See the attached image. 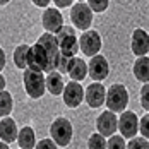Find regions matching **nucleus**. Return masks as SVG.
<instances>
[{
  "label": "nucleus",
  "mask_w": 149,
  "mask_h": 149,
  "mask_svg": "<svg viewBox=\"0 0 149 149\" xmlns=\"http://www.w3.org/2000/svg\"><path fill=\"white\" fill-rule=\"evenodd\" d=\"M134 75L141 82H149V58L148 55H142L134 63Z\"/></svg>",
  "instance_id": "nucleus-19"
},
{
  "label": "nucleus",
  "mask_w": 149,
  "mask_h": 149,
  "mask_svg": "<svg viewBox=\"0 0 149 149\" xmlns=\"http://www.w3.org/2000/svg\"><path fill=\"white\" fill-rule=\"evenodd\" d=\"M104 103L108 106V110H111L115 113L123 111L129 104V93L125 89V86H122V84L110 86V89L104 96Z\"/></svg>",
  "instance_id": "nucleus-5"
},
{
  "label": "nucleus",
  "mask_w": 149,
  "mask_h": 149,
  "mask_svg": "<svg viewBox=\"0 0 149 149\" xmlns=\"http://www.w3.org/2000/svg\"><path fill=\"white\" fill-rule=\"evenodd\" d=\"M88 146L91 149H103L106 148V141H104V135L101 134H93L88 141Z\"/></svg>",
  "instance_id": "nucleus-23"
},
{
  "label": "nucleus",
  "mask_w": 149,
  "mask_h": 149,
  "mask_svg": "<svg viewBox=\"0 0 149 149\" xmlns=\"http://www.w3.org/2000/svg\"><path fill=\"white\" fill-rule=\"evenodd\" d=\"M45 84H46V89L50 91L52 94H62V91H63V79H62V74L60 72H55V70H52V72H48V75L45 77Z\"/></svg>",
  "instance_id": "nucleus-18"
},
{
  "label": "nucleus",
  "mask_w": 149,
  "mask_h": 149,
  "mask_svg": "<svg viewBox=\"0 0 149 149\" xmlns=\"http://www.w3.org/2000/svg\"><path fill=\"white\" fill-rule=\"evenodd\" d=\"M117 115H115V111H111V110H106L103 111L98 120H96V127H98V132L104 137H108V135H113L117 132Z\"/></svg>",
  "instance_id": "nucleus-11"
},
{
  "label": "nucleus",
  "mask_w": 149,
  "mask_h": 149,
  "mask_svg": "<svg viewBox=\"0 0 149 149\" xmlns=\"http://www.w3.org/2000/svg\"><path fill=\"white\" fill-rule=\"evenodd\" d=\"M79 2H82V0H79Z\"/></svg>",
  "instance_id": "nucleus-37"
},
{
  "label": "nucleus",
  "mask_w": 149,
  "mask_h": 149,
  "mask_svg": "<svg viewBox=\"0 0 149 149\" xmlns=\"http://www.w3.org/2000/svg\"><path fill=\"white\" fill-rule=\"evenodd\" d=\"M104 96H106V91H104L103 84L100 81L93 82L88 86V89L84 91V98L91 108H100L104 104Z\"/></svg>",
  "instance_id": "nucleus-12"
},
{
  "label": "nucleus",
  "mask_w": 149,
  "mask_h": 149,
  "mask_svg": "<svg viewBox=\"0 0 149 149\" xmlns=\"http://www.w3.org/2000/svg\"><path fill=\"white\" fill-rule=\"evenodd\" d=\"M117 129L122 132V137H135L139 132V120L134 111H122L118 122H117Z\"/></svg>",
  "instance_id": "nucleus-8"
},
{
  "label": "nucleus",
  "mask_w": 149,
  "mask_h": 149,
  "mask_svg": "<svg viewBox=\"0 0 149 149\" xmlns=\"http://www.w3.org/2000/svg\"><path fill=\"white\" fill-rule=\"evenodd\" d=\"M70 19L75 28H79L81 31H86L88 28H91V22H93V10L88 3L77 2L70 9Z\"/></svg>",
  "instance_id": "nucleus-6"
},
{
  "label": "nucleus",
  "mask_w": 149,
  "mask_h": 149,
  "mask_svg": "<svg viewBox=\"0 0 149 149\" xmlns=\"http://www.w3.org/2000/svg\"><path fill=\"white\" fill-rule=\"evenodd\" d=\"M41 24L48 33H57L63 26V17L57 9H46L45 14L41 15Z\"/></svg>",
  "instance_id": "nucleus-14"
},
{
  "label": "nucleus",
  "mask_w": 149,
  "mask_h": 149,
  "mask_svg": "<svg viewBox=\"0 0 149 149\" xmlns=\"http://www.w3.org/2000/svg\"><path fill=\"white\" fill-rule=\"evenodd\" d=\"M0 149H9V142H5V141H0Z\"/></svg>",
  "instance_id": "nucleus-35"
},
{
  "label": "nucleus",
  "mask_w": 149,
  "mask_h": 149,
  "mask_svg": "<svg viewBox=\"0 0 149 149\" xmlns=\"http://www.w3.org/2000/svg\"><path fill=\"white\" fill-rule=\"evenodd\" d=\"M5 62H7V60H5V53H3V50L0 48V72H2V69L5 67Z\"/></svg>",
  "instance_id": "nucleus-33"
},
{
  "label": "nucleus",
  "mask_w": 149,
  "mask_h": 149,
  "mask_svg": "<svg viewBox=\"0 0 149 149\" xmlns=\"http://www.w3.org/2000/svg\"><path fill=\"white\" fill-rule=\"evenodd\" d=\"M72 57H67V55H58V60H57V67L55 70H58L60 74H67L69 72V62H70Z\"/></svg>",
  "instance_id": "nucleus-25"
},
{
  "label": "nucleus",
  "mask_w": 149,
  "mask_h": 149,
  "mask_svg": "<svg viewBox=\"0 0 149 149\" xmlns=\"http://www.w3.org/2000/svg\"><path fill=\"white\" fill-rule=\"evenodd\" d=\"M38 43H40V45H41V46H43V48L46 50L48 57H50V60H52L53 70H55V67H57V60H58V55H60L58 41H57L55 34H53V33H48V31H46L45 34H41V36H40Z\"/></svg>",
  "instance_id": "nucleus-13"
},
{
  "label": "nucleus",
  "mask_w": 149,
  "mask_h": 149,
  "mask_svg": "<svg viewBox=\"0 0 149 149\" xmlns=\"http://www.w3.org/2000/svg\"><path fill=\"white\" fill-rule=\"evenodd\" d=\"M88 72H89L91 79L93 81H103L108 77L110 74V65H108V60L104 58L103 55H93L88 63Z\"/></svg>",
  "instance_id": "nucleus-9"
},
{
  "label": "nucleus",
  "mask_w": 149,
  "mask_h": 149,
  "mask_svg": "<svg viewBox=\"0 0 149 149\" xmlns=\"http://www.w3.org/2000/svg\"><path fill=\"white\" fill-rule=\"evenodd\" d=\"M67 74L72 77V81H82L88 75V63L79 57H72L69 62V72Z\"/></svg>",
  "instance_id": "nucleus-17"
},
{
  "label": "nucleus",
  "mask_w": 149,
  "mask_h": 149,
  "mask_svg": "<svg viewBox=\"0 0 149 149\" xmlns=\"http://www.w3.org/2000/svg\"><path fill=\"white\" fill-rule=\"evenodd\" d=\"M149 50V36L144 29H135L132 33V52L134 55H148Z\"/></svg>",
  "instance_id": "nucleus-15"
},
{
  "label": "nucleus",
  "mask_w": 149,
  "mask_h": 149,
  "mask_svg": "<svg viewBox=\"0 0 149 149\" xmlns=\"http://www.w3.org/2000/svg\"><path fill=\"white\" fill-rule=\"evenodd\" d=\"M5 89V77L0 74V91H3Z\"/></svg>",
  "instance_id": "nucleus-34"
},
{
  "label": "nucleus",
  "mask_w": 149,
  "mask_h": 149,
  "mask_svg": "<svg viewBox=\"0 0 149 149\" xmlns=\"http://www.w3.org/2000/svg\"><path fill=\"white\" fill-rule=\"evenodd\" d=\"M79 50L88 57L96 55L101 50V36H100V33L93 29H86L82 33V36L79 38Z\"/></svg>",
  "instance_id": "nucleus-7"
},
{
  "label": "nucleus",
  "mask_w": 149,
  "mask_h": 149,
  "mask_svg": "<svg viewBox=\"0 0 149 149\" xmlns=\"http://www.w3.org/2000/svg\"><path fill=\"white\" fill-rule=\"evenodd\" d=\"M72 123L69 122L67 118L60 117V118H55L53 123L50 125V137L55 141V144L60 146V148H65L70 144L72 141Z\"/></svg>",
  "instance_id": "nucleus-4"
},
{
  "label": "nucleus",
  "mask_w": 149,
  "mask_h": 149,
  "mask_svg": "<svg viewBox=\"0 0 149 149\" xmlns=\"http://www.w3.org/2000/svg\"><path fill=\"white\" fill-rule=\"evenodd\" d=\"M63 103L67 104L69 108H77L79 104L82 103L84 100V89L79 82H69L67 86H63Z\"/></svg>",
  "instance_id": "nucleus-10"
},
{
  "label": "nucleus",
  "mask_w": 149,
  "mask_h": 149,
  "mask_svg": "<svg viewBox=\"0 0 149 149\" xmlns=\"http://www.w3.org/2000/svg\"><path fill=\"white\" fill-rule=\"evenodd\" d=\"M14 108V100L10 96V93L7 91H0V117H9V113Z\"/></svg>",
  "instance_id": "nucleus-21"
},
{
  "label": "nucleus",
  "mask_w": 149,
  "mask_h": 149,
  "mask_svg": "<svg viewBox=\"0 0 149 149\" xmlns=\"http://www.w3.org/2000/svg\"><path fill=\"white\" fill-rule=\"evenodd\" d=\"M106 148L123 149V148H125V137H122V135H111V137H110V141L106 142Z\"/></svg>",
  "instance_id": "nucleus-26"
},
{
  "label": "nucleus",
  "mask_w": 149,
  "mask_h": 149,
  "mask_svg": "<svg viewBox=\"0 0 149 149\" xmlns=\"http://www.w3.org/2000/svg\"><path fill=\"white\" fill-rule=\"evenodd\" d=\"M88 5L93 12H104L110 5V0H88Z\"/></svg>",
  "instance_id": "nucleus-24"
},
{
  "label": "nucleus",
  "mask_w": 149,
  "mask_h": 149,
  "mask_svg": "<svg viewBox=\"0 0 149 149\" xmlns=\"http://www.w3.org/2000/svg\"><path fill=\"white\" fill-rule=\"evenodd\" d=\"M148 93H149V84L146 82L144 88L141 91V103L144 106V110H149V100H148Z\"/></svg>",
  "instance_id": "nucleus-29"
},
{
  "label": "nucleus",
  "mask_w": 149,
  "mask_h": 149,
  "mask_svg": "<svg viewBox=\"0 0 149 149\" xmlns=\"http://www.w3.org/2000/svg\"><path fill=\"white\" fill-rule=\"evenodd\" d=\"M55 2V5L60 7V9H63V7H69L70 3H72V0H53Z\"/></svg>",
  "instance_id": "nucleus-31"
},
{
  "label": "nucleus",
  "mask_w": 149,
  "mask_h": 149,
  "mask_svg": "<svg viewBox=\"0 0 149 149\" xmlns=\"http://www.w3.org/2000/svg\"><path fill=\"white\" fill-rule=\"evenodd\" d=\"M132 141L129 142V144H125L127 148H130V149H135V148H149V142H148V139L146 137H142V139H134V137H130Z\"/></svg>",
  "instance_id": "nucleus-27"
},
{
  "label": "nucleus",
  "mask_w": 149,
  "mask_h": 149,
  "mask_svg": "<svg viewBox=\"0 0 149 149\" xmlns=\"http://www.w3.org/2000/svg\"><path fill=\"white\" fill-rule=\"evenodd\" d=\"M22 81H24V89H26L29 98L38 100V98H41L45 94L46 84H45L43 72L33 70V69H26L24 70V75H22Z\"/></svg>",
  "instance_id": "nucleus-1"
},
{
  "label": "nucleus",
  "mask_w": 149,
  "mask_h": 149,
  "mask_svg": "<svg viewBox=\"0 0 149 149\" xmlns=\"http://www.w3.org/2000/svg\"><path fill=\"white\" fill-rule=\"evenodd\" d=\"M28 45H19L14 52V63L17 69H26L28 67Z\"/></svg>",
  "instance_id": "nucleus-22"
},
{
  "label": "nucleus",
  "mask_w": 149,
  "mask_h": 149,
  "mask_svg": "<svg viewBox=\"0 0 149 149\" xmlns=\"http://www.w3.org/2000/svg\"><path fill=\"white\" fill-rule=\"evenodd\" d=\"M0 139L9 142V144L17 139V125H15L14 118L3 117L0 120Z\"/></svg>",
  "instance_id": "nucleus-16"
},
{
  "label": "nucleus",
  "mask_w": 149,
  "mask_h": 149,
  "mask_svg": "<svg viewBox=\"0 0 149 149\" xmlns=\"http://www.w3.org/2000/svg\"><path fill=\"white\" fill-rule=\"evenodd\" d=\"M55 141L53 139H43V141H40L34 148H38V149H41V148H48V149H55Z\"/></svg>",
  "instance_id": "nucleus-30"
},
{
  "label": "nucleus",
  "mask_w": 149,
  "mask_h": 149,
  "mask_svg": "<svg viewBox=\"0 0 149 149\" xmlns=\"http://www.w3.org/2000/svg\"><path fill=\"white\" fill-rule=\"evenodd\" d=\"M148 123H149V115L146 113V115H144L142 118L139 120V130L142 132V135H144L146 139L149 137V132H148Z\"/></svg>",
  "instance_id": "nucleus-28"
},
{
  "label": "nucleus",
  "mask_w": 149,
  "mask_h": 149,
  "mask_svg": "<svg viewBox=\"0 0 149 149\" xmlns=\"http://www.w3.org/2000/svg\"><path fill=\"white\" fill-rule=\"evenodd\" d=\"M17 144H19V148H22V149H33L36 146L34 130L31 127L21 129V132H17Z\"/></svg>",
  "instance_id": "nucleus-20"
},
{
  "label": "nucleus",
  "mask_w": 149,
  "mask_h": 149,
  "mask_svg": "<svg viewBox=\"0 0 149 149\" xmlns=\"http://www.w3.org/2000/svg\"><path fill=\"white\" fill-rule=\"evenodd\" d=\"M50 2H52V0H33V3L38 5V7H48Z\"/></svg>",
  "instance_id": "nucleus-32"
},
{
  "label": "nucleus",
  "mask_w": 149,
  "mask_h": 149,
  "mask_svg": "<svg viewBox=\"0 0 149 149\" xmlns=\"http://www.w3.org/2000/svg\"><path fill=\"white\" fill-rule=\"evenodd\" d=\"M55 38L58 41V48H60V53L62 55H67V57H75L77 55V52H79V40L75 36L74 28L62 26L55 33Z\"/></svg>",
  "instance_id": "nucleus-2"
},
{
  "label": "nucleus",
  "mask_w": 149,
  "mask_h": 149,
  "mask_svg": "<svg viewBox=\"0 0 149 149\" xmlns=\"http://www.w3.org/2000/svg\"><path fill=\"white\" fill-rule=\"evenodd\" d=\"M10 0H0V5H5V3H9Z\"/></svg>",
  "instance_id": "nucleus-36"
},
{
  "label": "nucleus",
  "mask_w": 149,
  "mask_h": 149,
  "mask_svg": "<svg viewBox=\"0 0 149 149\" xmlns=\"http://www.w3.org/2000/svg\"><path fill=\"white\" fill-rule=\"evenodd\" d=\"M28 69L40 70V72H52L53 70L52 60L48 57L46 50L40 43L29 46V50H28Z\"/></svg>",
  "instance_id": "nucleus-3"
}]
</instances>
